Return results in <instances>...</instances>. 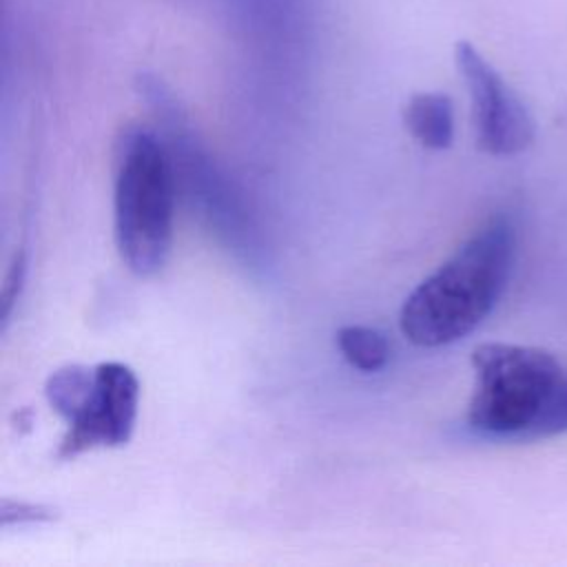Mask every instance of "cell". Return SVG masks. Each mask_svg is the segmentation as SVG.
Returning a JSON list of instances; mask_svg holds the SVG:
<instances>
[{
  "mask_svg": "<svg viewBox=\"0 0 567 567\" xmlns=\"http://www.w3.org/2000/svg\"><path fill=\"white\" fill-rule=\"evenodd\" d=\"M516 252V230L503 215L485 221L403 301L399 326L419 348L467 337L498 303Z\"/></svg>",
  "mask_w": 567,
  "mask_h": 567,
  "instance_id": "cell-1",
  "label": "cell"
},
{
  "mask_svg": "<svg viewBox=\"0 0 567 567\" xmlns=\"http://www.w3.org/2000/svg\"><path fill=\"white\" fill-rule=\"evenodd\" d=\"M177 175L164 137L142 124L120 131L113 159V235L137 277L159 272L173 246Z\"/></svg>",
  "mask_w": 567,
  "mask_h": 567,
  "instance_id": "cell-2",
  "label": "cell"
},
{
  "mask_svg": "<svg viewBox=\"0 0 567 567\" xmlns=\"http://www.w3.org/2000/svg\"><path fill=\"white\" fill-rule=\"evenodd\" d=\"M467 425L492 441H543L549 405L567 379L558 359L534 346L487 341L472 352Z\"/></svg>",
  "mask_w": 567,
  "mask_h": 567,
  "instance_id": "cell-3",
  "label": "cell"
},
{
  "mask_svg": "<svg viewBox=\"0 0 567 567\" xmlns=\"http://www.w3.org/2000/svg\"><path fill=\"white\" fill-rule=\"evenodd\" d=\"M142 91L157 113V120L164 122V142L171 151L175 173H182L188 197L202 208L206 221L233 250L250 257L255 248L252 221L241 208L233 186H228L226 177L199 146L168 91L157 80H142Z\"/></svg>",
  "mask_w": 567,
  "mask_h": 567,
  "instance_id": "cell-4",
  "label": "cell"
},
{
  "mask_svg": "<svg viewBox=\"0 0 567 567\" xmlns=\"http://www.w3.org/2000/svg\"><path fill=\"white\" fill-rule=\"evenodd\" d=\"M454 62L472 100L476 146L496 157H509L527 151L534 142L536 128L516 91L467 40L456 42Z\"/></svg>",
  "mask_w": 567,
  "mask_h": 567,
  "instance_id": "cell-5",
  "label": "cell"
},
{
  "mask_svg": "<svg viewBox=\"0 0 567 567\" xmlns=\"http://www.w3.org/2000/svg\"><path fill=\"white\" fill-rule=\"evenodd\" d=\"M140 405V381L120 361L93 365L91 390L69 421V430L58 447V458L69 461L93 447H120L128 443Z\"/></svg>",
  "mask_w": 567,
  "mask_h": 567,
  "instance_id": "cell-6",
  "label": "cell"
},
{
  "mask_svg": "<svg viewBox=\"0 0 567 567\" xmlns=\"http://www.w3.org/2000/svg\"><path fill=\"white\" fill-rule=\"evenodd\" d=\"M403 122L412 137L432 151H443L454 140V104L439 91L410 95L403 106Z\"/></svg>",
  "mask_w": 567,
  "mask_h": 567,
  "instance_id": "cell-7",
  "label": "cell"
},
{
  "mask_svg": "<svg viewBox=\"0 0 567 567\" xmlns=\"http://www.w3.org/2000/svg\"><path fill=\"white\" fill-rule=\"evenodd\" d=\"M334 341L341 357L361 372H377L390 359L388 339L370 326H341Z\"/></svg>",
  "mask_w": 567,
  "mask_h": 567,
  "instance_id": "cell-8",
  "label": "cell"
},
{
  "mask_svg": "<svg viewBox=\"0 0 567 567\" xmlns=\"http://www.w3.org/2000/svg\"><path fill=\"white\" fill-rule=\"evenodd\" d=\"M93 383V368L69 363L53 370L44 381V396L51 410H55L66 423L75 416L84 403Z\"/></svg>",
  "mask_w": 567,
  "mask_h": 567,
  "instance_id": "cell-9",
  "label": "cell"
},
{
  "mask_svg": "<svg viewBox=\"0 0 567 567\" xmlns=\"http://www.w3.org/2000/svg\"><path fill=\"white\" fill-rule=\"evenodd\" d=\"M58 514L60 512L53 505H44V503H27V501H11V498H2L0 503L2 527L51 523L58 518Z\"/></svg>",
  "mask_w": 567,
  "mask_h": 567,
  "instance_id": "cell-10",
  "label": "cell"
},
{
  "mask_svg": "<svg viewBox=\"0 0 567 567\" xmlns=\"http://www.w3.org/2000/svg\"><path fill=\"white\" fill-rule=\"evenodd\" d=\"M24 279H27V255L24 250H16L9 268L4 272V284H2V297H0V319H2V330H7L13 308L22 295L24 288Z\"/></svg>",
  "mask_w": 567,
  "mask_h": 567,
  "instance_id": "cell-11",
  "label": "cell"
}]
</instances>
